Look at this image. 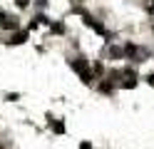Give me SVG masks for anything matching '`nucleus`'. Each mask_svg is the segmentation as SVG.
<instances>
[{
	"instance_id": "1",
	"label": "nucleus",
	"mask_w": 154,
	"mask_h": 149,
	"mask_svg": "<svg viewBox=\"0 0 154 149\" xmlns=\"http://www.w3.org/2000/svg\"><path fill=\"white\" fill-rule=\"evenodd\" d=\"M72 67L82 75V79H85V82H90V79H92V77H90V70H87V60H85V57H77L75 62H72Z\"/></svg>"
},
{
	"instance_id": "2",
	"label": "nucleus",
	"mask_w": 154,
	"mask_h": 149,
	"mask_svg": "<svg viewBox=\"0 0 154 149\" xmlns=\"http://www.w3.org/2000/svg\"><path fill=\"white\" fill-rule=\"evenodd\" d=\"M25 40H27V33H15V35H13V42H15V45L25 42Z\"/></svg>"
},
{
	"instance_id": "3",
	"label": "nucleus",
	"mask_w": 154,
	"mask_h": 149,
	"mask_svg": "<svg viewBox=\"0 0 154 149\" xmlns=\"http://www.w3.org/2000/svg\"><path fill=\"white\" fill-rule=\"evenodd\" d=\"M0 25H3V27H8V30H15V27H17V23H15V20H10V17H5Z\"/></svg>"
},
{
	"instance_id": "4",
	"label": "nucleus",
	"mask_w": 154,
	"mask_h": 149,
	"mask_svg": "<svg viewBox=\"0 0 154 149\" xmlns=\"http://www.w3.org/2000/svg\"><path fill=\"white\" fill-rule=\"evenodd\" d=\"M52 129H55L57 134H62V132H65V124H62V122H52Z\"/></svg>"
},
{
	"instance_id": "5",
	"label": "nucleus",
	"mask_w": 154,
	"mask_h": 149,
	"mask_svg": "<svg viewBox=\"0 0 154 149\" xmlns=\"http://www.w3.org/2000/svg\"><path fill=\"white\" fill-rule=\"evenodd\" d=\"M109 55H112V57H122L124 52H122V50H119V47H112V50H109Z\"/></svg>"
},
{
	"instance_id": "6",
	"label": "nucleus",
	"mask_w": 154,
	"mask_h": 149,
	"mask_svg": "<svg viewBox=\"0 0 154 149\" xmlns=\"http://www.w3.org/2000/svg\"><path fill=\"white\" fill-rule=\"evenodd\" d=\"M27 3H30V0H15V5H17V8H25Z\"/></svg>"
},
{
	"instance_id": "7",
	"label": "nucleus",
	"mask_w": 154,
	"mask_h": 149,
	"mask_svg": "<svg viewBox=\"0 0 154 149\" xmlns=\"http://www.w3.org/2000/svg\"><path fill=\"white\" fill-rule=\"evenodd\" d=\"M80 149H92V144H90V142H82V144H80Z\"/></svg>"
},
{
	"instance_id": "8",
	"label": "nucleus",
	"mask_w": 154,
	"mask_h": 149,
	"mask_svg": "<svg viewBox=\"0 0 154 149\" xmlns=\"http://www.w3.org/2000/svg\"><path fill=\"white\" fill-rule=\"evenodd\" d=\"M147 82H149V85L154 87V75H149V77H147Z\"/></svg>"
},
{
	"instance_id": "9",
	"label": "nucleus",
	"mask_w": 154,
	"mask_h": 149,
	"mask_svg": "<svg viewBox=\"0 0 154 149\" xmlns=\"http://www.w3.org/2000/svg\"><path fill=\"white\" fill-rule=\"evenodd\" d=\"M5 17H8V15L3 13V10H0V23H3V20H5Z\"/></svg>"
},
{
	"instance_id": "10",
	"label": "nucleus",
	"mask_w": 154,
	"mask_h": 149,
	"mask_svg": "<svg viewBox=\"0 0 154 149\" xmlns=\"http://www.w3.org/2000/svg\"><path fill=\"white\" fill-rule=\"evenodd\" d=\"M0 149H3V144H0Z\"/></svg>"
}]
</instances>
